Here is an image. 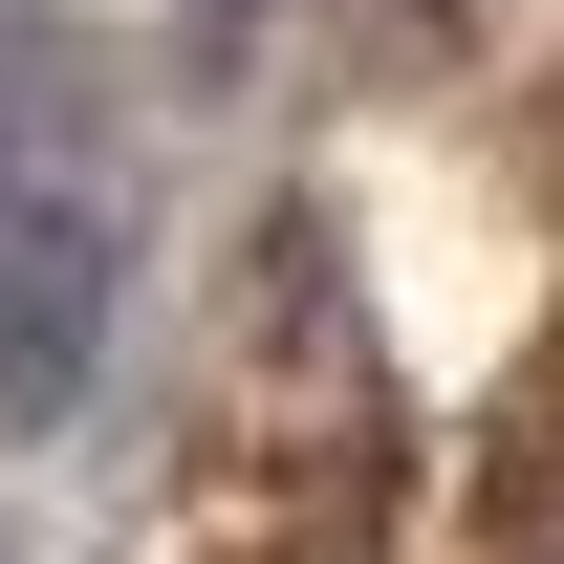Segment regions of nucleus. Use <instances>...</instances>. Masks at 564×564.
Returning <instances> with one entry per match:
<instances>
[{
  "label": "nucleus",
  "instance_id": "1",
  "mask_svg": "<svg viewBox=\"0 0 564 564\" xmlns=\"http://www.w3.org/2000/svg\"><path fill=\"white\" fill-rule=\"evenodd\" d=\"M109 304H131L109 217L44 196V174H0V434H44L87 369H109Z\"/></svg>",
  "mask_w": 564,
  "mask_h": 564
}]
</instances>
